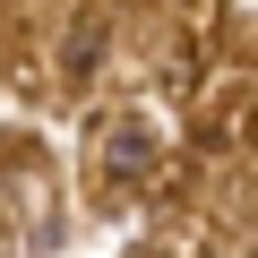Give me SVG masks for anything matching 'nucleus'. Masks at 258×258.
Returning <instances> with one entry per match:
<instances>
[{
    "label": "nucleus",
    "mask_w": 258,
    "mask_h": 258,
    "mask_svg": "<svg viewBox=\"0 0 258 258\" xmlns=\"http://www.w3.org/2000/svg\"><path fill=\"white\" fill-rule=\"evenodd\" d=\"M112 164H120V172H147V138H138V129H120V147H112Z\"/></svg>",
    "instance_id": "f257e3e1"
}]
</instances>
